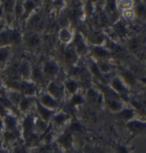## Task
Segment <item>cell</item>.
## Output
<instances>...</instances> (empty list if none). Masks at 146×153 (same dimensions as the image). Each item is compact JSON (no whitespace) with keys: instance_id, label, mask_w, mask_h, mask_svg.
Instances as JSON below:
<instances>
[{"instance_id":"cell-1","label":"cell","mask_w":146,"mask_h":153,"mask_svg":"<svg viewBox=\"0 0 146 153\" xmlns=\"http://www.w3.org/2000/svg\"><path fill=\"white\" fill-rule=\"evenodd\" d=\"M126 128L132 137L146 135V120L134 119L126 124Z\"/></svg>"},{"instance_id":"cell-2","label":"cell","mask_w":146,"mask_h":153,"mask_svg":"<svg viewBox=\"0 0 146 153\" xmlns=\"http://www.w3.org/2000/svg\"><path fill=\"white\" fill-rule=\"evenodd\" d=\"M112 88L120 97L122 99L126 100L128 97L129 94V89L128 87L124 83V82L119 78V77H114L112 81H111V86Z\"/></svg>"},{"instance_id":"cell-3","label":"cell","mask_w":146,"mask_h":153,"mask_svg":"<svg viewBox=\"0 0 146 153\" xmlns=\"http://www.w3.org/2000/svg\"><path fill=\"white\" fill-rule=\"evenodd\" d=\"M106 105L108 107V109L114 112H119L124 108L123 103L120 99L106 97Z\"/></svg>"},{"instance_id":"cell-4","label":"cell","mask_w":146,"mask_h":153,"mask_svg":"<svg viewBox=\"0 0 146 153\" xmlns=\"http://www.w3.org/2000/svg\"><path fill=\"white\" fill-rule=\"evenodd\" d=\"M58 143L61 147H63L64 150H69L71 148L72 143H73V137L72 134L70 132H66L63 134L59 138H58Z\"/></svg>"},{"instance_id":"cell-5","label":"cell","mask_w":146,"mask_h":153,"mask_svg":"<svg viewBox=\"0 0 146 153\" xmlns=\"http://www.w3.org/2000/svg\"><path fill=\"white\" fill-rule=\"evenodd\" d=\"M41 104H42L43 106H45L46 108H51V109H55V108H56L59 105H58V102L53 97H51L50 95H48V94H45V95H43L42 97V98H41V102H40Z\"/></svg>"},{"instance_id":"cell-6","label":"cell","mask_w":146,"mask_h":153,"mask_svg":"<svg viewBox=\"0 0 146 153\" xmlns=\"http://www.w3.org/2000/svg\"><path fill=\"white\" fill-rule=\"evenodd\" d=\"M122 74H123V82L127 86H133L135 83H136V77L135 75V74L133 72H131L130 70H128V69H123V72H122Z\"/></svg>"},{"instance_id":"cell-7","label":"cell","mask_w":146,"mask_h":153,"mask_svg":"<svg viewBox=\"0 0 146 153\" xmlns=\"http://www.w3.org/2000/svg\"><path fill=\"white\" fill-rule=\"evenodd\" d=\"M117 117L121 120H125L126 122H128V121L134 120L135 110L130 109V108H123L121 111L117 112Z\"/></svg>"},{"instance_id":"cell-8","label":"cell","mask_w":146,"mask_h":153,"mask_svg":"<svg viewBox=\"0 0 146 153\" xmlns=\"http://www.w3.org/2000/svg\"><path fill=\"white\" fill-rule=\"evenodd\" d=\"M34 127V120L32 119V117H26L24 121H23V129H24V134L26 136V139L28 138L32 134L33 132V128Z\"/></svg>"},{"instance_id":"cell-9","label":"cell","mask_w":146,"mask_h":153,"mask_svg":"<svg viewBox=\"0 0 146 153\" xmlns=\"http://www.w3.org/2000/svg\"><path fill=\"white\" fill-rule=\"evenodd\" d=\"M48 91L53 97H60L63 94V87L56 82H51L48 85Z\"/></svg>"},{"instance_id":"cell-10","label":"cell","mask_w":146,"mask_h":153,"mask_svg":"<svg viewBox=\"0 0 146 153\" xmlns=\"http://www.w3.org/2000/svg\"><path fill=\"white\" fill-rule=\"evenodd\" d=\"M43 71H44V74H46L47 75L53 76L58 73L59 67L57 66V64L55 63L54 61H48L45 64Z\"/></svg>"},{"instance_id":"cell-11","label":"cell","mask_w":146,"mask_h":153,"mask_svg":"<svg viewBox=\"0 0 146 153\" xmlns=\"http://www.w3.org/2000/svg\"><path fill=\"white\" fill-rule=\"evenodd\" d=\"M36 105H37V110H38V112L39 114L41 115V117L42 118L43 120H48L52 114H53V111L51 110L46 108L45 106H43L40 102H37L36 103Z\"/></svg>"},{"instance_id":"cell-12","label":"cell","mask_w":146,"mask_h":153,"mask_svg":"<svg viewBox=\"0 0 146 153\" xmlns=\"http://www.w3.org/2000/svg\"><path fill=\"white\" fill-rule=\"evenodd\" d=\"M21 88L22 90V92L26 95V96H32L34 91H35V87L33 83L30 82H23L21 83Z\"/></svg>"},{"instance_id":"cell-13","label":"cell","mask_w":146,"mask_h":153,"mask_svg":"<svg viewBox=\"0 0 146 153\" xmlns=\"http://www.w3.org/2000/svg\"><path fill=\"white\" fill-rule=\"evenodd\" d=\"M92 51L95 54V56H97L98 58H106L111 55V52L109 51L106 50L101 46H94L92 49Z\"/></svg>"},{"instance_id":"cell-14","label":"cell","mask_w":146,"mask_h":153,"mask_svg":"<svg viewBox=\"0 0 146 153\" xmlns=\"http://www.w3.org/2000/svg\"><path fill=\"white\" fill-rule=\"evenodd\" d=\"M19 72L21 73V74L23 77L28 78L31 74V68H30L29 63L26 61H23L19 67Z\"/></svg>"},{"instance_id":"cell-15","label":"cell","mask_w":146,"mask_h":153,"mask_svg":"<svg viewBox=\"0 0 146 153\" xmlns=\"http://www.w3.org/2000/svg\"><path fill=\"white\" fill-rule=\"evenodd\" d=\"M4 122H5V126L8 129V131L10 132H14L16 129V125H17V122H16V120L12 117V116H6L5 117V120H4Z\"/></svg>"},{"instance_id":"cell-16","label":"cell","mask_w":146,"mask_h":153,"mask_svg":"<svg viewBox=\"0 0 146 153\" xmlns=\"http://www.w3.org/2000/svg\"><path fill=\"white\" fill-rule=\"evenodd\" d=\"M75 44H77V51L79 54H83L86 51V45L84 44L83 38L80 35H78L75 38Z\"/></svg>"},{"instance_id":"cell-17","label":"cell","mask_w":146,"mask_h":153,"mask_svg":"<svg viewBox=\"0 0 146 153\" xmlns=\"http://www.w3.org/2000/svg\"><path fill=\"white\" fill-rule=\"evenodd\" d=\"M138 17L146 16V5L145 3H137L136 5V11L134 12Z\"/></svg>"},{"instance_id":"cell-18","label":"cell","mask_w":146,"mask_h":153,"mask_svg":"<svg viewBox=\"0 0 146 153\" xmlns=\"http://www.w3.org/2000/svg\"><path fill=\"white\" fill-rule=\"evenodd\" d=\"M90 69H91L92 73L96 77H98L99 79H101V81L104 82V77H103V75H102V74H101V70H100L98 65H96L94 62H92V63L90 64Z\"/></svg>"},{"instance_id":"cell-19","label":"cell","mask_w":146,"mask_h":153,"mask_svg":"<svg viewBox=\"0 0 146 153\" xmlns=\"http://www.w3.org/2000/svg\"><path fill=\"white\" fill-rule=\"evenodd\" d=\"M11 44L10 42V30H5L0 33V44L6 45Z\"/></svg>"},{"instance_id":"cell-20","label":"cell","mask_w":146,"mask_h":153,"mask_svg":"<svg viewBox=\"0 0 146 153\" xmlns=\"http://www.w3.org/2000/svg\"><path fill=\"white\" fill-rule=\"evenodd\" d=\"M64 56H65V59L68 62H73L76 59V58H77L76 51L72 48H68L65 51V55Z\"/></svg>"},{"instance_id":"cell-21","label":"cell","mask_w":146,"mask_h":153,"mask_svg":"<svg viewBox=\"0 0 146 153\" xmlns=\"http://www.w3.org/2000/svg\"><path fill=\"white\" fill-rule=\"evenodd\" d=\"M33 153H53V147L49 143H46L41 147L36 148Z\"/></svg>"},{"instance_id":"cell-22","label":"cell","mask_w":146,"mask_h":153,"mask_svg":"<svg viewBox=\"0 0 146 153\" xmlns=\"http://www.w3.org/2000/svg\"><path fill=\"white\" fill-rule=\"evenodd\" d=\"M21 41V34L16 30H10V42L12 44H20Z\"/></svg>"},{"instance_id":"cell-23","label":"cell","mask_w":146,"mask_h":153,"mask_svg":"<svg viewBox=\"0 0 146 153\" xmlns=\"http://www.w3.org/2000/svg\"><path fill=\"white\" fill-rule=\"evenodd\" d=\"M59 36H60V39L63 41V43H68V42H70V39H71V34H70V32L68 29H66V28H63V29H62V30L60 31Z\"/></svg>"},{"instance_id":"cell-24","label":"cell","mask_w":146,"mask_h":153,"mask_svg":"<svg viewBox=\"0 0 146 153\" xmlns=\"http://www.w3.org/2000/svg\"><path fill=\"white\" fill-rule=\"evenodd\" d=\"M88 97H89V99L90 100H92V101H94V102H101L100 100H101V95L100 94V93H98V92H96L95 90H93V89H90L89 91H88Z\"/></svg>"},{"instance_id":"cell-25","label":"cell","mask_w":146,"mask_h":153,"mask_svg":"<svg viewBox=\"0 0 146 153\" xmlns=\"http://www.w3.org/2000/svg\"><path fill=\"white\" fill-rule=\"evenodd\" d=\"M114 30L117 33L118 36H123L126 34V28L124 25L123 24V22H117L114 26Z\"/></svg>"},{"instance_id":"cell-26","label":"cell","mask_w":146,"mask_h":153,"mask_svg":"<svg viewBox=\"0 0 146 153\" xmlns=\"http://www.w3.org/2000/svg\"><path fill=\"white\" fill-rule=\"evenodd\" d=\"M84 153H106L105 151H103L101 148L100 147H96V146H85L84 149Z\"/></svg>"},{"instance_id":"cell-27","label":"cell","mask_w":146,"mask_h":153,"mask_svg":"<svg viewBox=\"0 0 146 153\" xmlns=\"http://www.w3.org/2000/svg\"><path fill=\"white\" fill-rule=\"evenodd\" d=\"M30 104H31V98H29V97H25V98H23V99H21V100L20 108H21V111H26L27 108L29 107Z\"/></svg>"},{"instance_id":"cell-28","label":"cell","mask_w":146,"mask_h":153,"mask_svg":"<svg viewBox=\"0 0 146 153\" xmlns=\"http://www.w3.org/2000/svg\"><path fill=\"white\" fill-rule=\"evenodd\" d=\"M23 7L25 9V13L26 15H28L30 13V12L34 9V4L33 1H26L25 4H23Z\"/></svg>"},{"instance_id":"cell-29","label":"cell","mask_w":146,"mask_h":153,"mask_svg":"<svg viewBox=\"0 0 146 153\" xmlns=\"http://www.w3.org/2000/svg\"><path fill=\"white\" fill-rule=\"evenodd\" d=\"M66 88L68 89V91L70 93H75L77 88H78V85L74 81H69L66 82Z\"/></svg>"},{"instance_id":"cell-30","label":"cell","mask_w":146,"mask_h":153,"mask_svg":"<svg viewBox=\"0 0 146 153\" xmlns=\"http://www.w3.org/2000/svg\"><path fill=\"white\" fill-rule=\"evenodd\" d=\"M9 53H10V51H9L8 48L4 47V48L0 49V62L5 61L9 56Z\"/></svg>"},{"instance_id":"cell-31","label":"cell","mask_w":146,"mask_h":153,"mask_svg":"<svg viewBox=\"0 0 146 153\" xmlns=\"http://www.w3.org/2000/svg\"><path fill=\"white\" fill-rule=\"evenodd\" d=\"M54 120H55V122H56V124H58V125L63 124V122L66 120V114H65V113H63V112L56 114V115L54 117Z\"/></svg>"},{"instance_id":"cell-32","label":"cell","mask_w":146,"mask_h":153,"mask_svg":"<svg viewBox=\"0 0 146 153\" xmlns=\"http://www.w3.org/2000/svg\"><path fill=\"white\" fill-rule=\"evenodd\" d=\"M114 153H130V151L124 144H117L114 149Z\"/></svg>"},{"instance_id":"cell-33","label":"cell","mask_w":146,"mask_h":153,"mask_svg":"<svg viewBox=\"0 0 146 153\" xmlns=\"http://www.w3.org/2000/svg\"><path fill=\"white\" fill-rule=\"evenodd\" d=\"M40 43V38L37 35H33L28 38V44L31 46H35Z\"/></svg>"},{"instance_id":"cell-34","label":"cell","mask_w":146,"mask_h":153,"mask_svg":"<svg viewBox=\"0 0 146 153\" xmlns=\"http://www.w3.org/2000/svg\"><path fill=\"white\" fill-rule=\"evenodd\" d=\"M0 104L2 105L3 107H6V108L12 107V105L10 99L6 98L4 97H0Z\"/></svg>"},{"instance_id":"cell-35","label":"cell","mask_w":146,"mask_h":153,"mask_svg":"<svg viewBox=\"0 0 146 153\" xmlns=\"http://www.w3.org/2000/svg\"><path fill=\"white\" fill-rule=\"evenodd\" d=\"M33 77L36 81H41L42 79V73L39 68H34L33 70Z\"/></svg>"},{"instance_id":"cell-36","label":"cell","mask_w":146,"mask_h":153,"mask_svg":"<svg viewBox=\"0 0 146 153\" xmlns=\"http://www.w3.org/2000/svg\"><path fill=\"white\" fill-rule=\"evenodd\" d=\"M98 66H99V68H100L101 74L107 73V72H109V70H110V66H109L106 62H101L100 65Z\"/></svg>"},{"instance_id":"cell-37","label":"cell","mask_w":146,"mask_h":153,"mask_svg":"<svg viewBox=\"0 0 146 153\" xmlns=\"http://www.w3.org/2000/svg\"><path fill=\"white\" fill-rule=\"evenodd\" d=\"M140 105L144 107V109L146 110V94H141L137 97V98H136Z\"/></svg>"},{"instance_id":"cell-38","label":"cell","mask_w":146,"mask_h":153,"mask_svg":"<svg viewBox=\"0 0 146 153\" xmlns=\"http://www.w3.org/2000/svg\"><path fill=\"white\" fill-rule=\"evenodd\" d=\"M123 15L125 16L126 19L128 20H132L134 18V15H135V13L134 11L130 8V9H127V10H124L123 11Z\"/></svg>"},{"instance_id":"cell-39","label":"cell","mask_w":146,"mask_h":153,"mask_svg":"<svg viewBox=\"0 0 146 153\" xmlns=\"http://www.w3.org/2000/svg\"><path fill=\"white\" fill-rule=\"evenodd\" d=\"M82 103H83V98H82V97L79 96V95L74 96L73 98H72V100H71V105H80V104H82Z\"/></svg>"},{"instance_id":"cell-40","label":"cell","mask_w":146,"mask_h":153,"mask_svg":"<svg viewBox=\"0 0 146 153\" xmlns=\"http://www.w3.org/2000/svg\"><path fill=\"white\" fill-rule=\"evenodd\" d=\"M106 8H108L109 11H111V12L116 11V3H115V1H107Z\"/></svg>"},{"instance_id":"cell-41","label":"cell","mask_w":146,"mask_h":153,"mask_svg":"<svg viewBox=\"0 0 146 153\" xmlns=\"http://www.w3.org/2000/svg\"><path fill=\"white\" fill-rule=\"evenodd\" d=\"M35 126H36V128L38 129V131L42 132L46 129V124H45L44 121H42V120H38V121H36Z\"/></svg>"},{"instance_id":"cell-42","label":"cell","mask_w":146,"mask_h":153,"mask_svg":"<svg viewBox=\"0 0 146 153\" xmlns=\"http://www.w3.org/2000/svg\"><path fill=\"white\" fill-rule=\"evenodd\" d=\"M10 101L11 102H19V101H21V95L19 93H12V94H10Z\"/></svg>"},{"instance_id":"cell-43","label":"cell","mask_w":146,"mask_h":153,"mask_svg":"<svg viewBox=\"0 0 146 153\" xmlns=\"http://www.w3.org/2000/svg\"><path fill=\"white\" fill-rule=\"evenodd\" d=\"M14 9H15V12H16L17 14H21V13L24 12V10H23L24 7H23V4H22L21 3H17V4H15Z\"/></svg>"},{"instance_id":"cell-44","label":"cell","mask_w":146,"mask_h":153,"mask_svg":"<svg viewBox=\"0 0 146 153\" xmlns=\"http://www.w3.org/2000/svg\"><path fill=\"white\" fill-rule=\"evenodd\" d=\"M131 5H132V1H123L121 3V6L123 9V11L127 9H130Z\"/></svg>"},{"instance_id":"cell-45","label":"cell","mask_w":146,"mask_h":153,"mask_svg":"<svg viewBox=\"0 0 146 153\" xmlns=\"http://www.w3.org/2000/svg\"><path fill=\"white\" fill-rule=\"evenodd\" d=\"M14 5H15V4H14L13 1H7L4 4V8L6 9V11H9L10 12L14 7Z\"/></svg>"},{"instance_id":"cell-46","label":"cell","mask_w":146,"mask_h":153,"mask_svg":"<svg viewBox=\"0 0 146 153\" xmlns=\"http://www.w3.org/2000/svg\"><path fill=\"white\" fill-rule=\"evenodd\" d=\"M70 130H71V131H79V130H81V126H80V124L78 123V122L72 123V125H71V127H70Z\"/></svg>"},{"instance_id":"cell-47","label":"cell","mask_w":146,"mask_h":153,"mask_svg":"<svg viewBox=\"0 0 146 153\" xmlns=\"http://www.w3.org/2000/svg\"><path fill=\"white\" fill-rule=\"evenodd\" d=\"M13 153H26V151L23 147H18L14 150Z\"/></svg>"},{"instance_id":"cell-48","label":"cell","mask_w":146,"mask_h":153,"mask_svg":"<svg viewBox=\"0 0 146 153\" xmlns=\"http://www.w3.org/2000/svg\"><path fill=\"white\" fill-rule=\"evenodd\" d=\"M55 4H56V7H58V8H60V7H61V6L63 4V1H56Z\"/></svg>"},{"instance_id":"cell-49","label":"cell","mask_w":146,"mask_h":153,"mask_svg":"<svg viewBox=\"0 0 146 153\" xmlns=\"http://www.w3.org/2000/svg\"><path fill=\"white\" fill-rule=\"evenodd\" d=\"M4 108L2 106V105L0 104V114H2V115H4Z\"/></svg>"},{"instance_id":"cell-50","label":"cell","mask_w":146,"mask_h":153,"mask_svg":"<svg viewBox=\"0 0 146 153\" xmlns=\"http://www.w3.org/2000/svg\"><path fill=\"white\" fill-rule=\"evenodd\" d=\"M2 129H3V121L0 120V132L2 131Z\"/></svg>"},{"instance_id":"cell-51","label":"cell","mask_w":146,"mask_h":153,"mask_svg":"<svg viewBox=\"0 0 146 153\" xmlns=\"http://www.w3.org/2000/svg\"><path fill=\"white\" fill-rule=\"evenodd\" d=\"M0 153H8V152H6L5 150H3V149H0Z\"/></svg>"},{"instance_id":"cell-52","label":"cell","mask_w":146,"mask_h":153,"mask_svg":"<svg viewBox=\"0 0 146 153\" xmlns=\"http://www.w3.org/2000/svg\"><path fill=\"white\" fill-rule=\"evenodd\" d=\"M2 145H3V143H2V141L0 140V149H2Z\"/></svg>"},{"instance_id":"cell-53","label":"cell","mask_w":146,"mask_h":153,"mask_svg":"<svg viewBox=\"0 0 146 153\" xmlns=\"http://www.w3.org/2000/svg\"><path fill=\"white\" fill-rule=\"evenodd\" d=\"M143 120H146V118H143Z\"/></svg>"},{"instance_id":"cell-54","label":"cell","mask_w":146,"mask_h":153,"mask_svg":"<svg viewBox=\"0 0 146 153\" xmlns=\"http://www.w3.org/2000/svg\"><path fill=\"white\" fill-rule=\"evenodd\" d=\"M0 86H1V81H0Z\"/></svg>"}]
</instances>
